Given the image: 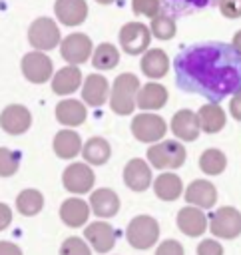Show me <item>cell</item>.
Returning a JSON list of instances; mask_svg holds the SVG:
<instances>
[{"instance_id":"obj_1","label":"cell","mask_w":241,"mask_h":255,"mask_svg":"<svg viewBox=\"0 0 241 255\" xmlns=\"http://www.w3.org/2000/svg\"><path fill=\"white\" fill-rule=\"evenodd\" d=\"M175 82L183 92L199 94L213 104L241 90V56L231 44L207 42L177 54Z\"/></svg>"},{"instance_id":"obj_2","label":"cell","mask_w":241,"mask_h":255,"mask_svg":"<svg viewBox=\"0 0 241 255\" xmlns=\"http://www.w3.org/2000/svg\"><path fill=\"white\" fill-rule=\"evenodd\" d=\"M139 80L137 76L125 72V74H120L116 80H114V86H112V94H110V106L116 114L120 116H129L133 112V108L137 106L135 100H137V92H139Z\"/></svg>"},{"instance_id":"obj_3","label":"cell","mask_w":241,"mask_h":255,"mask_svg":"<svg viewBox=\"0 0 241 255\" xmlns=\"http://www.w3.org/2000/svg\"><path fill=\"white\" fill-rule=\"evenodd\" d=\"M185 145L175 139H165L153 143L147 149V159L155 169H175L181 167L185 161Z\"/></svg>"},{"instance_id":"obj_4","label":"cell","mask_w":241,"mask_h":255,"mask_svg":"<svg viewBox=\"0 0 241 255\" xmlns=\"http://www.w3.org/2000/svg\"><path fill=\"white\" fill-rule=\"evenodd\" d=\"M125 237L135 249H149L159 237V225L149 215H137L129 221Z\"/></svg>"},{"instance_id":"obj_5","label":"cell","mask_w":241,"mask_h":255,"mask_svg":"<svg viewBox=\"0 0 241 255\" xmlns=\"http://www.w3.org/2000/svg\"><path fill=\"white\" fill-rule=\"evenodd\" d=\"M209 229L217 239H235L241 235V213L227 205L209 215Z\"/></svg>"},{"instance_id":"obj_6","label":"cell","mask_w":241,"mask_h":255,"mask_svg":"<svg viewBox=\"0 0 241 255\" xmlns=\"http://www.w3.org/2000/svg\"><path fill=\"white\" fill-rule=\"evenodd\" d=\"M28 42L32 44V48L46 52V50H54L60 42V28L52 18H36L30 28H28Z\"/></svg>"},{"instance_id":"obj_7","label":"cell","mask_w":241,"mask_h":255,"mask_svg":"<svg viewBox=\"0 0 241 255\" xmlns=\"http://www.w3.org/2000/svg\"><path fill=\"white\" fill-rule=\"evenodd\" d=\"M149 42H151V32L141 22H127L120 30V46L129 56L145 54L149 48Z\"/></svg>"},{"instance_id":"obj_8","label":"cell","mask_w":241,"mask_h":255,"mask_svg":"<svg viewBox=\"0 0 241 255\" xmlns=\"http://www.w3.org/2000/svg\"><path fill=\"white\" fill-rule=\"evenodd\" d=\"M167 131V124L161 116L157 114H137L133 120H131V133L137 141H143V143H153L157 139H161Z\"/></svg>"},{"instance_id":"obj_9","label":"cell","mask_w":241,"mask_h":255,"mask_svg":"<svg viewBox=\"0 0 241 255\" xmlns=\"http://www.w3.org/2000/svg\"><path fill=\"white\" fill-rule=\"evenodd\" d=\"M20 68H22V74L26 80H30L32 84H44L52 78V60L40 52V50H34V52H28L22 62H20Z\"/></svg>"},{"instance_id":"obj_10","label":"cell","mask_w":241,"mask_h":255,"mask_svg":"<svg viewBox=\"0 0 241 255\" xmlns=\"http://www.w3.org/2000/svg\"><path fill=\"white\" fill-rule=\"evenodd\" d=\"M60 54H62V58L70 66L88 62L90 54H92V40H90V36H86L82 32L66 36L62 40V44H60Z\"/></svg>"},{"instance_id":"obj_11","label":"cell","mask_w":241,"mask_h":255,"mask_svg":"<svg viewBox=\"0 0 241 255\" xmlns=\"http://www.w3.org/2000/svg\"><path fill=\"white\" fill-rule=\"evenodd\" d=\"M94 179H96L94 171L90 169L88 163H82V161L68 165L62 173V183L72 193H88L94 185Z\"/></svg>"},{"instance_id":"obj_12","label":"cell","mask_w":241,"mask_h":255,"mask_svg":"<svg viewBox=\"0 0 241 255\" xmlns=\"http://www.w3.org/2000/svg\"><path fill=\"white\" fill-rule=\"evenodd\" d=\"M54 14L64 26H80L88 18V2L86 0H56Z\"/></svg>"},{"instance_id":"obj_13","label":"cell","mask_w":241,"mask_h":255,"mask_svg":"<svg viewBox=\"0 0 241 255\" xmlns=\"http://www.w3.org/2000/svg\"><path fill=\"white\" fill-rule=\"evenodd\" d=\"M171 131L181 141H193V139H197V135L201 131L199 116L195 112H191V110H179V112H175V116L171 118Z\"/></svg>"},{"instance_id":"obj_14","label":"cell","mask_w":241,"mask_h":255,"mask_svg":"<svg viewBox=\"0 0 241 255\" xmlns=\"http://www.w3.org/2000/svg\"><path fill=\"white\" fill-rule=\"evenodd\" d=\"M123 181L125 185L131 189V191H145L149 185H151V169L149 165L135 157V159H129L123 167Z\"/></svg>"},{"instance_id":"obj_15","label":"cell","mask_w":241,"mask_h":255,"mask_svg":"<svg viewBox=\"0 0 241 255\" xmlns=\"http://www.w3.org/2000/svg\"><path fill=\"white\" fill-rule=\"evenodd\" d=\"M185 201L189 205H195L199 209H207L213 207L217 201V189L211 181L207 179H195L187 185L185 189Z\"/></svg>"},{"instance_id":"obj_16","label":"cell","mask_w":241,"mask_h":255,"mask_svg":"<svg viewBox=\"0 0 241 255\" xmlns=\"http://www.w3.org/2000/svg\"><path fill=\"white\" fill-rule=\"evenodd\" d=\"M30 122H32V116H30L28 108H24L20 104H12V106L4 108V112L0 114V126L4 128V131L12 133V135L24 133L30 128Z\"/></svg>"},{"instance_id":"obj_17","label":"cell","mask_w":241,"mask_h":255,"mask_svg":"<svg viewBox=\"0 0 241 255\" xmlns=\"http://www.w3.org/2000/svg\"><path fill=\"white\" fill-rule=\"evenodd\" d=\"M84 237L90 241V245L98 253H106L114 247L116 243V229L110 223L104 221H94L84 229Z\"/></svg>"},{"instance_id":"obj_18","label":"cell","mask_w":241,"mask_h":255,"mask_svg":"<svg viewBox=\"0 0 241 255\" xmlns=\"http://www.w3.org/2000/svg\"><path fill=\"white\" fill-rule=\"evenodd\" d=\"M177 227L187 237H201L207 229V217L199 207H181L177 213Z\"/></svg>"},{"instance_id":"obj_19","label":"cell","mask_w":241,"mask_h":255,"mask_svg":"<svg viewBox=\"0 0 241 255\" xmlns=\"http://www.w3.org/2000/svg\"><path fill=\"white\" fill-rule=\"evenodd\" d=\"M141 72L151 78V80H159L169 72V58L161 48H151L141 56Z\"/></svg>"},{"instance_id":"obj_20","label":"cell","mask_w":241,"mask_h":255,"mask_svg":"<svg viewBox=\"0 0 241 255\" xmlns=\"http://www.w3.org/2000/svg\"><path fill=\"white\" fill-rule=\"evenodd\" d=\"M108 94H110V84H108V80H106L104 76H100V74H90V76L84 80L82 98H84L86 104L98 108V106H102V104L106 102Z\"/></svg>"},{"instance_id":"obj_21","label":"cell","mask_w":241,"mask_h":255,"mask_svg":"<svg viewBox=\"0 0 241 255\" xmlns=\"http://www.w3.org/2000/svg\"><path fill=\"white\" fill-rule=\"evenodd\" d=\"M82 84V72L78 66H64L52 78V90L58 96H68L76 92Z\"/></svg>"},{"instance_id":"obj_22","label":"cell","mask_w":241,"mask_h":255,"mask_svg":"<svg viewBox=\"0 0 241 255\" xmlns=\"http://www.w3.org/2000/svg\"><path fill=\"white\" fill-rule=\"evenodd\" d=\"M165 102H167V90L165 86L157 82H149L141 86L137 92V100H135L139 110H159L165 106Z\"/></svg>"},{"instance_id":"obj_23","label":"cell","mask_w":241,"mask_h":255,"mask_svg":"<svg viewBox=\"0 0 241 255\" xmlns=\"http://www.w3.org/2000/svg\"><path fill=\"white\" fill-rule=\"evenodd\" d=\"M90 205H92V211L98 217H112L120 209V199H118L116 191H112L108 187H102V189H96L90 195Z\"/></svg>"},{"instance_id":"obj_24","label":"cell","mask_w":241,"mask_h":255,"mask_svg":"<svg viewBox=\"0 0 241 255\" xmlns=\"http://www.w3.org/2000/svg\"><path fill=\"white\" fill-rule=\"evenodd\" d=\"M88 215H90L88 203L84 199H78V197L66 199L60 207V217L70 227H82L88 221Z\"/></svg>"},{"instance_id":"obj_25","label":"cell","mask_w":241,"mask_h":255,"mask_svg":"<svg viewBox=\"0 0 241 255\" xmlns=\"http://www.w3.org/2000/svg\"><path fill=\"white\" fill-rule=\"evenodd\" d=\"M197 116H199L201 129L205 133H217V131H221L225 128V122H227L223 108L219 104H213V102L201 106L199 112H197Z\"/></svg>"},{"instance_id":"obj_26","label":"cell","mask_w":241,"mask_h":255,"mask_svg":"<svg viewBox=\"0 0 241 255\" xmlns=\"http://www.w3.org/2000/svg\"><path fill=\"white\" fill-rule=\"evenodd\" d=\"M56 118L60 124H64L68 128L80 126L86 120V106L78 100H62L56 106Z\"/></svg>"},{"instance_id":"obj_27","label":"cell","mask_w":241,"mask_h":255,"mask_svg":"<svg viewBox=\"0 0 241 255\" xmlns=\"http://www.w3.org/2000/svg\"><path fill=\"white\" fill-rule=\"evenodd\" d=\"M153 191H155V195H157L159 199H163V201H175V199L183 193V183H181L179 175L165 171V173H161V175L155 177V181H153Z\"/></svg>"},{"instance_id":"obj_28","label":"cell","mask_w":241,"mask_h":255,"mask_svg":"<svg viewBox=\"0 0 241 255\" xmlns=\"http://www.w3.org/2000/svg\"><path fill=\"white\" fill-rule=\"evenodd\" d=\"M82 149V139L74 129H62L54 135V151L62 159H72Z\"/></svg>"},{"instance_id":"obj_29","label":"cell","mask_w":241,"mask_h":255,"mask_svg":"<svg viewBox=\"0 0 241 255\" xmlns=\"http://www.w3.org/2000/svg\"><path fill=\"white\" fill-rule=\"evenodd\" d=\"M82 155L88 163L102 165L110 157V143L104 137H90L82 147Z\"/></svg>"},{"instance_id":"obj_30","label":"cell","mask_w":241,"mask_h":255,"mask_svg":"<svg viewBox=\"0 0 241 255\" xmlns=\"http://www.w3.org/2000/svg\"><path fill=\"white\" fill-rule=\"evenodd\" d=\"M118 62H120V52L114 44L108 42L100 44L92 54V66L98 70H112L118 66Z\"/></svg>"},{"instance_id":"obj_31","label":"cell","mask_w":241,"mask_h":255,"mask_svg":"<svg viewBox=\"0 0 241 255\" xmlns=\"http://www.w3.org/2000/svg\"><path fill=\"white\" fill-rule=\"evenodd\" d=\"M199 167L203 173L207 175H219L225 167H227V157L221 149H215V147H209L201 153L199 157Z\"/></svg>"},{"instance_id":"obj_32","label":"cell","mask_w":241,"mask_h":255,"mask_svg":"<svg viewBox=\"0 0 241 255\" xmlns=\"http://www.w3.org/2000/svg\"><path fill=\"white\" fill-rule=\"evenodd\" d=\"M16 207L22 215H36L44 207V197L38 189H24L16 197Z\"/></svg>"},{"instance_id":"obj_33","label":"cell","mask_w":241,"mask_h":255,"mask_svg":"<svg viewBox=\"0 0 241 255\" xmlns=\"http://www.w3.org/2000/svg\"><path fill=\"white\" fill-rule=\"evenodd\" d=\"M149 32H151L153 38H157V40H171V38L175 36V22H173V18H169V16L157 14L155 18H151Z\"/></svg>"},{"instance_id":"obj_34","label":"cell","mask_w":241,"mask_h":255,"mask_svg":"<svg viewBox=\"0 0 241 255\" xmlns=\"http://www.w3.org/2000/svg\"><path fill=\"white\" fill-rule=\"evenodd\" d=\"M18 163H20V155L8 147H0V175L8 177L14 175L18 171Z\"/></svg>"},{"instance_id":"obj_35","label":"cell","mask_w":241,"mask_h":255,"mask_svg":"<svg viewBox=\"0 0 241 255\" xmlns=\"http://www.w3.org/2000/svg\"><path fill=\"white\" fill-rule=\"evenodd\" d=\"M161 2L159 0H131V10L137 16H145V18H155L159 14Z\"/></svg>"},{"instance_id":"obj_36","label":"cell","mask_w":241,"mask_h":255,"mask_svg":"<svg viewBox=\"0 0 241 255\" xmlns=\"http://www.w3.org/2000/svg\"><path fill=\"white\" fill-rule=\"evenodd\" d=\"M60 255H92V253H90V247L84 239L68 237L60 247Z\"/></svg>"},{"instance_id":"obj_37","label":"cell","mask_w":241,"mask_h":255,"mask_svg":"<svg viewBox=\"0 0 241 255\" xmlns=\"http://www.w3.org/2000/svg\"><path fill=\"white\" fill-rule=\"evenodd\" d=\"M219 12L225 18H241V0H219Z\"/></svg>"},{"instance_id":"obj_38","label":"cell","mask_w":241,"mask_h":255,"mask_svg":"<svg viewBox=\"0 0 241 255\" xmlns=\"http://www.w3.org/2000/svg\"><path fill=\"white\" fill-rule=\"evenodd\" d=\"M155 255H183V247L175 239H165V241H161L157 245Z\"/></svg>"},{"instance_id":"obj_39","label":"cell","mask_w":241,"mask_h":255,"mask_svg":"<svg viewBox=\"0 0 241 255\" xmlns=\"http://www.w3.org/2000/svg\"><path fill=\"white\" fill-rule=\"evenodd\" d=\"M197 255H223V247L215 239H203L197 245Z\"/></svg>"},{"instance_id":"obj_40","label":"cell","mask_w":241,"mask_h":255,"mask_svg":"<svg viewBox=\"0 0 241 255\" xmlns=\"http://www.w3.org/2000/svg\"><path fill=\"white\" fill-rule=\"evenodd\" d=\"M229 114H231L237 122H241V90H239L237 94H233V98H231V102H229Z\"/></svg>"},{"instance_id":"obj_41","label":"cell","mask_w":241,"mask_h":255,"mask_svg":"<svg viewBox=\"0 0 241 255\" xmlns=\"http://www.w3.org/2000/svg\"><path fill=\"white\" fill-rule=\"evenodd\" d=\"M10 221H12V211H10V207H8L6 203H0V231L6 229V227L10 225Z\"/></svg>"},{"instance_id":"obj_42","label":"cell","mask_w":241,"mask_h":255,"mask_svg":"<svg viewBox=\"0 0 241 255\" xmlns=\"http://www.w3.org/2000/svg\"><path fill=\"white\" fill-rule=\"evenodd\" d=\"M0 255H22V249L16 243L0 241Z\"/></svg>"},{"instance_id":"obj_43","label":"cell","mask_w":241,"mask_h":255,"mask_svg":"<svg viewBox=\"0 0 241 255\" xmlns=\"http://www.w3.org/2000/svg\"><path fill=\"white\" fill-rule=\"evenodd\" d=\"M231 46H233L235 52L241 56V30H237V32L233 34V42H231Z\"/></svg>"},{"instance_id":"obj_44","label":"cell","mask_w":241,"mask_h":255,"mask_svg":"<svg viewBox=\"0 0 241 255\" xmlns=\"http://www.w3.org/2000/svg\"><path fill=\"white\" fill-rule=\"evenodd\" d=\"M98 4H112V2H116V0H96Z\"/></svg>"}]
</instances>
